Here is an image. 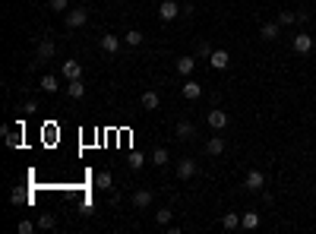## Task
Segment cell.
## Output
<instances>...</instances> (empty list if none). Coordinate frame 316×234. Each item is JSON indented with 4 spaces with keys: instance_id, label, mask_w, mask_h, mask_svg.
<instances>
[{
    "instance_id": "6da1fadb",
    "label": "cell",
    "mask_w": 316,
    "mask_h": 234,
    "mask_svg": "<svg viewBox=\"0 0 316 234\" xmlns=\"http://www.w3.org/2000/svg\"><path fill=\"white\" fill-rule=\"evenodd\" d=\"M89 22V10L86 7H73V10H67V29L73 32V29H83Z\"/></svg>"
},
{
    "instance_id": "7a4b0ae2",
    "label": "cell",
    "mask_w": 316,
    "mask_h": 234,
    "mask_svg": "<svg viewBox=\"0 0 316 234\" xmlns=\"http://www.w3.org/2000/svg\"><path fill=\"white\" fill-rule=\"evenodd\" d=\"M243 187H247L250 193H263V187H266V174L263 171H247V178H243Z\"/></svg>"
},
{
    "instance_id": "3957f363",
    "label": "cell",
    "mask_w": 316,
    "mask_h": 234,
    "mask_svg": "<svg viewBox=\"0 0 316 234\" xmlns=\"http://www.w3.org/2000/svg\"><path fill=\"white\" fill-rule=\"evenodd\" d=\"M196 174H200L196 158H180V161H177V178H180V181H190V178H196Z\"/></svg>"
},
{
    "instance_id": "277c9868",
    "label": "cell",
    "mask_w": 316,
    "mask_h": 234,
    "mask_svg": "<svg viewBox=\"0 0 316 234\" xmlns=\"http://www.w3.org/2000/svg\"><path fill=\"white\" fill-rule=\"evenodd\" d=\"M206 121H209V127H212L215 133H221V130H225V127H228V121H231V117H228V111L215 108V111H209V117H206Z\"/></svg>"
},
{
    "instance_id": "5b68a950",
    "label": "cell",
    "mask_w": 316,
    "mask_h": 234,
    "mask_svg": "<svg viewBox=\"0 0 316 234\" xmlns=\"http://www.w3.org/2000/svg\"><path fill=\"white\" fill-rule=\"evenodd\" d=\"M177 16H180V4H174V0H161V4H158V19L171 22V19H177Z\"/></svg>"
},
{
    "instance_id": "8992f818",
    "label": "cell",
    "mask_w": 316,
    "mask_h": 234,
    "mask_svg": "<svg viewBox=\"0 0 316 234\" xmlns=\"http://www.w3.org/2000/svg\"><path fill=\"white\" fill-rule=\"evenodd\" d=\"M60 73H64L67 83H70V79H83V67H79V61H73V57H70V61L60 64Z\"/></svg>"
},
{
    "instance_id": "52a82bcc",
    "label": "cell",
    "mask_w": 316,
    "mask_h": 234,
    "mask_svg": "<svg viewBox=\"0 0 316 234\" xmlns=\"http://www.w3.org/2000/svg\"><path fill=\"white\" fill-rule=\"evenodd\" d=\"M54 54H57V44H54L51 38H44V41H38V51H35V61H44V64H48Z\"/></svg>"
},
{
    "instance_id": "ba28073f",
    "label": "cell",
    "mask_w": 316,
    "mask_h": 234,
    "mask_svg": "<svg viewBox=\"0 0 316 234\" xmlns=\"http://www.w3.org/2000/svg\"><path fill=\"white\" fill-rule=\"evenodd\" d=\"M291 48H294L297 54H310V51H313V38H310L307 32H297L294 41H291Z\"/></svg>"
},
{
    "instance_id": "9c48e42d",
    "label": "cell",
    "mask_w": 316,
    "mask_h": 234,
    "mask_svg": "<svg viewBox=\"0 0 316 234\" xmlns=\"http://www.w3.org/2000/svg\"><path fill=\"white\" fill-rule=\"evenodd\" d=\"M139 104H143L146 111H158V104H161V95H158L155 89H146L143 95H139Z\"/></svg>"
},
{
    "instance_id": "30bf717a",
    "label": "cell",
    "mask_w": 316,
    "mask_h": 234,
    "mask_svg": "<svg viewBox=\"0 0 316 234\" xmlns=\"http://www.w3.org/2000/svg\"><path fill=\"white\" fill-rule=\"evenodd\" d=\"M180 95H183L186 101H196V98H200V95H203V86H200V83H196V79H186V83L180 86Z\"/></svg>"
},
{
    "instance_id": "8fae6325",
    "label": "cell",
    "mask_w": 316,
    "mask_h": 234,
    "mask_svg": "<svg viewBox=\"0 0 316 234\" xmlns=\"http://www.w3.org/2000/svg\"><path fill=\"white\" fill-rule=\"evenodd\" d=\"M149 161H152V165H155V168H168V161H171V152H168L165 146H158V149H152Z\"/></svg>"
},
{
    "instance_id": "7c38bea8",
    "label": "cell",
    "mask_w": 316,
    "mask_h": 234,
    "mask_svg": "<svg viewBox=\"0 0 316 234\" xmlns=\"http://www.w3.org/2000/svg\"><path fill=\"white\" fill-rule=\"evenodd\" d=\"M278 35H282V22H263V29H260L263 41H275Z\"/></svg>"
},
{
    "instance_id": "4fadbf2b",
    "label": "cell",
    "mask_w": 316,
    "mask_h": 234,
    "mask_svg": "<svg viewBox=\"0 0 316 234\" xmlns=\"http://www.w3.org/2000/svg\"><path fill=\"white\" fill-rule=\"evenodd\" d=\"M196 70V54H183V57H177V73L180 76H190Z\"/></svg>"
},
{
    "instance_id": "5bb4252c",
    "label": "cell",
    "mask_w": 316,
    "mask_h": 234,
    "mask_svg": "<svg viewBox=\"0 0 316 234\" xmlns=\"http://www.w3.org/2000/svg\"><path fill=\"white\" fill-rule=\"evenodd\" d=\"M225 146H228V143H225V136H221V133H218V136H209L206 155H221V152H225Z\"/></svg>"
},
{
    "instance_id": "9a60e30c",
    "label": "cell",
    "mask_w": 316,
    "mask_h": 234,
    "mask_svg": "<svg viewBox=\"0 0 316 234\" xmlns=\"http://www.w3.org/2000/svg\"><path fill=\"white\" fill-rule=\"evenodd\" d=\"M101 51L104 54H117L120 51V35H101Z\"/></svg>"
},
{
    "instance_id": "2e32d148",
    "label": "cell",
    "mask_w": 316,
    "mask_h": 234,
    "mask_svg": "<svg viewBox=\"0 0 316 234\" xmlns=\"http://www.w3.org/2000/svg\"><path fill=\"white\" fill-rule=\"evenodd\" d=\"M174 136H177V139H183V143H186V139H193V136H196V127H193L190 121H180L177 127H174Z\"/></svg>"
},
{
    "instance_id": "e0dca14e",
    "label": "cell",
    "mask_w": 316,
    "mask_h": 234,
    "mask_svg": "<svg viewBox=\"0 0 316 234\" xmlns=\"http://www.w3.org/2000/svg\"><path fill=\"white\" fill-rule=\"evenodd\" d=\"M209 64H212V70H228L231 57H228V51H212V57H209Z\"/></svg>"
},
{
    "instance_id": "ac0fdd59",
    "label": "cell",
    "mask_w": 316,
    "mask_h": 234,
    "mask_svg": "<svg viewBox=\"0 0 316 234\" xmlns=\"http://www.w3.org/2000/svg\"><path fill=\"white\" fill-rule=\"evenodd\" d=\"M67 95L70 98H83L86 95V83H83V79H70V83H67Z\"/></svg>"
},
{
    "instance_id": "d6986e66",
    "label": "cell",
    "mask_w": 316,
    "mask_h": 234,
    "mask_svg": "<svg viewBox=\"0 0 316 234\" xmlns=\"http://www.w3.org/2000/svg\"><path fill=\"white\" fill-rule=\"evenodd\" d=\"M240 228H243V231L260 228V212H243V215H240Z\"/></svg>"
},
{
    "instance_id": "ffe728a7",
    "label": "cell",
    "mask_w": 316,
    "mask_h": 234,
    "mask_svg": "<svg viewBox=\"0 0 316 234\" xmlns=\"http://www.w3.org/2000/svg\"><path fill=\"white\" fill-rule=\"evenodd\" d=\"M95 187L98 190H114V178H111V171H101V174H95Z\"/></svg>"
},
{
    "instance_id": "44dd1931",
    "label": "cell",
    "mask_w": 316,
    "mask_h": 234,
    "mask_svg": "<svg viewBox=\"0 0 316 234\" xmlns=\"http://www.w3.org/2000/svg\"><path fill=\"white\" fill-rule=\"evenodd\" d=\"M221 228H225V231H237L240 228V215L237 212H225V215H221Z\"/></svg>"
},
{
    "instance_id": "7402d4cb",
    "label": "cell",
    "mask_w": 316,
    "mask_h": 234,
    "mask_svg": "<svg viewBox=\"0 0 316 234\" xmlns=\"http://www.w3.org/2000/svg\"><path fill=\"white\" fill-rule=\"evenodd\" d=\"M133 206H136V209H149V206H152V193H149V190H136V193H133Z\"/></svg>"
},
{
    "instance_id": "603a6c76",
    "label": "cell",
    "mask_w": 316,
    "mask_h": 234,
    "mask_svg": "<svg viewBox=\"0 0 316 234\" xmlns=\"http://www.w3.org/2000/svg\"><path fill=\"white\" fill-rule=\"evenodd\" d=\"M123 41H127V44H130V48H139V44H143V41H146V35H143V32H139V29H130V32H127V35H123Z\"/></svg>"
},
{
    "instance_id": "cb8c5ba5",
    "label": "cell",
    "mask_w": 316,
    "mask_h": 234,
    "mask_svg": "<svg viewBox=\"0 0 316 234\" xmlns=\"http://www.w3.org/2000/svg\"><path fill=\"white\" fill-rule=\"evenodd\" d=\"M127 165H130V171H139L146 165V155L143 152H130V158H127Z\"/></svg>"
},
{
    "instance_id": "d4e9b609",
    "label": "cell",
    "mask_w": 316,
    "mask_h": 234,
    "mask_svg": "<svg viewBox=\"0 0 316 234\" xmlns=\"http://www.w3.org/2000/svg\"><path fill=\"white\" fill-rule=\"evenodd\" d=\"M171 206H161V209H155V221H158V225H171Z\"/></svg>"
},
{
    "instance_id": "484cf974",
    "label": "cell",
    "mask_w": 316,
    "mask_h": 234,
    "mask_svg": "<svg viewBox=\"0 0 316 234\" xmlns=\"http://www.w3.org/2000/svg\"><path fill=\"white\" fill-rule=\"evenodd\" d=\"M41 89H44V92H57V89H60V83H57V76L44 73V76H41Z\"/></svg>"
},
{
    "instance_id": "4316f807",
    "label": "cell",
    "mask_w": 316,
    "mask_h": 234,
    "mask_svg": "<svg viewBox=\"0 0 316 234\" xmlns=\"http://www.w3.org/2000/svg\"><path fill=\"white\" fill-rule=\"evenodd\" d=\"M278 22H282V26H294L297 13H294V10H282V13H278Z\"/></svg>"
},
{
    "instance_id": "83f0119b",
    "label": "cell",
    "mask_w": 316,
    "mask_h": 234,
    "mask_svg": "<svg viewBox=\"0 0 316 234\" xmlns=\"http://www.w3.org/2000/svg\"><path fill=\"white\" fill-rule=\"evenodd\" d=\"M196 57L209 61V57H212V44H209V41H196Z\"/></svg>"
},
{
    "instance_id": "f1b7e54d",
    "label": "cell",
    "mask_w": 316,
    "mask_h": 234,
    "mask_svg": "<svg viewBox=\"0 0 316 234\" xmlns=\"http://www.w3.org/2000/svg\"><path fill=\"white\" fill-rule=\"evenodd\" d=\"M48 10H54V13H64V10H70V0H48Z\"/></svg>"
},
{
    "instance_id": "f546056e",
    "label": "cell",
    "mask_w": 316,
    "mask_h": 234,
    "mask_svg": "<svg viewBox=\"0 0 316 234\" xmlns=\"http://www.w3.org/2000/svg\"><path fill=\"white\" fill-rule=\"evenodd\" d=\"M54 225H57L54 215H41V218H38V228H41V231H48V228H54Z\"/></svg>"
},
{
    "instance_id": "4dcf8cb0",
    "label": "cell",
    "mask_w": 316,
    "mask_h": 234,
    "mask_svg": "<svg viewBox=\"0 0 316 234\" xmlns=\"http://www.w3.org/2000/svg\"><path fill=\"white\" fill-rule=\"evenodd\" d=\"M35 228H38V225H35V221H29V218H22V221H19V234H32Z\"/></svg>"
},
{
    "instance_id": "1f68e13d",
    "label": "cell",
    "mask_w": 316,
    "mask_h": 234,
    "mask_svg": "<svg viewBox=\"0 0 316 234\" xmlns=\"http://www.w3.org/2000/svg\"><path fill=\"white\" fill-rule=\"evenodd\" d=\"M10 203H13V206H19V203H26V193H22V190H19V187H16V190H13V193H10Z\"/></svg>"
},
{
    "instance_id": "d6a6232c",
    "label": "cell",
    "mask_w": 316,
    "mask_h": 234,
    "mask_svg": "<svg viewBox=\"0 0 316 234\" xmlns=\"http://www.w3.org/2000/svg\"><path fill=\"white\" fill-rule=\"evenodd\" d=\"M4 136H7V146L10 149H19L22 146V136H13V133H4Z\"/></svg>"
},
{
    "instance_id": "836d02e7",
    "label": "cell",
    "mask_w": 316,
    "mask_h": 234,
    "mask_svg": "<svg viewBox=\"0 0 316 234\" xmlns=\"http://www.w3.org/2000/svg\"><path fill=\"white\" fill-rule=\"evenodd\" d=\"M22 114H26V117H32L35 111H38V104H35V101H26V104H22V108H19Z\"/></svg>"
},
{
    "instance_id": "e575fe53",
    "label": "cell",
    "mask_w": 316,
    "mask_h": 234,
    "mask_svg": "<svg viewBox=\"0 0 316 234\" xmlns=\"http://www.w3.org/2000/svg\"><path fill=\"white\" fill-rule=\"evenodd\" d=\"M193 13H196V7H193V4H180V16H186V19H190Z\"/></svg>"
},
{
    "instance_id": "d590c367",
    "label": "cell",
    "mask_w": 316,
    "mask_h": 234,
    "mask_svg": "<svg viewBox=\"0 0 316 234\" xmlns=\"http://www.w3.org/2000/svg\"><path fill=\"white\" fill-rule=\"evenodd\" d=\"M108 203H111V206H120V193H114V190H111V196H108Z\"/></svg>"
}]
</instances>
